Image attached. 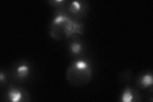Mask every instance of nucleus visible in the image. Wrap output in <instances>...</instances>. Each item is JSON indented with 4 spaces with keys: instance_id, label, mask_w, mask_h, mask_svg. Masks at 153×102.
<instances>
[{
    "instance_id": "obj_1",
    "label": "nucleus",
    "mask_w": 153,
    "mask_h": 102,
    "mask_svg": "<svg viewBox=\"0 0 153 102\" xmlns=\"http://www.w3.org/2000/svg\"><path fill=\"white\" fill-rule=\"evenodd\" d=\"M82 24L76 22L63 12H57L52 21L49 33L52 38L57 41L68 39L75 35H82Z\"/></svg>"
},
{
    "instance_id": "obj_2",
    "label": "nucleus",
    "mask_w": 153,
    "mask_h": 102,
    "mask_svg": "<svg viewBox=\"0 0 153 102\" xmlns=\"http://www.w3.org/2000/svg\"><path fill=\"white\" fill-rule=\"evenodd\" d=\"M66 77L71 86L76 87H83L87 85L92 78L91 67L86 61H75L67 68Z\"/></svg>"
},
{
    "instance_id": "obj_3",
    "label": "nucleus",
    "mask_w": 153,
    "mask_h": 102,
    "mask_svg": "<svg viewBox=\"0 0 153 102\" xmlns=\"http://www.w3.org/2000/svg\"><path fill=\"white\" fill-rule=\"evenodd\" d=\"M69 3L70 4L68 6L65 4L64 7L61 9V10L65 9L68 10V13L66 14V15L74 19V21L78 20L79 19L84 16L86 11V7H87L86 4H84V1H74Z\"/></svg>"
},
{
    "instance_id": "obj_4",
    "label": "nucleus",
    "mask_w": 153,
    "mask_h": 102,
    "mask_svg": "<svg viewBox=\"0 0 153 102\" xmlns=\"http://www.w3.org/2000/svg\"><path fill=\"white\" fill-rule=\"evenodd\" d=\"M152 75L151 74H146L138 78V86L142 89H146L152 85Z\"/></svg>"
},
{
    "instance_id": "obj_5",
    "label": "nucleus",
    "mask_w": 153,
    "mask_h": 102,
    "mask_svg": "<svg viewBox=\"0 0 153 102\" xmlns=\"http://www.w3.org/2000/svg\"><path fill=\"white\" fill-rule=\"evenodd\" d=\"M8 97L11 101H22V94L21 91L17 88H11L8 93Z\"/></svg>"
},
{
    "instance_id": "obj_6",
    "label": "nucleus",
    "mask_w": 153,
    "mask_h": 102,
    "mask_svg": "<svg viewBox=\"0 0 153 102\" xmlns=\"http://www.w3.org/2000/svg\"><path fill=\"white\" fill-rule=\"evenodd\" d=\"M30 72V68L26 65H21L16 69V76L19 79H24L28 75Z\"/></svg>"
},
{
    "instance_id": "obj_7",
    "label": "nucleus",
    "mask_w": 153,
    "mask_h": 102,
    "mask_svg": "<svg viewBox=\"0 0 153 102\" xmlns=\"http://www.w3.org/2000/svg\"><path fill=\"white\" fill-rule=\"evenodd\" d=\"M134 95L131 89L129 86H127L121 96V101L123 102H131L133 101Z\"/></svg>"
},
{
    "instance_id": "obj_8",
    "label": "nucleus",
    "mask_w": 153,
    "mask_h": 102,
    "mask_svg": "<svg viewBox=\"0 0 153 102\" xmlns=\"http://www.w3.org/2000/svg\"><path fill=\"white\" fill-rule=\"evenodd\" d=\"M82 50V47L80 43L77 42H73L70 45V51L73 54L77 55Z\"/></svg>"
}]
</instances>
